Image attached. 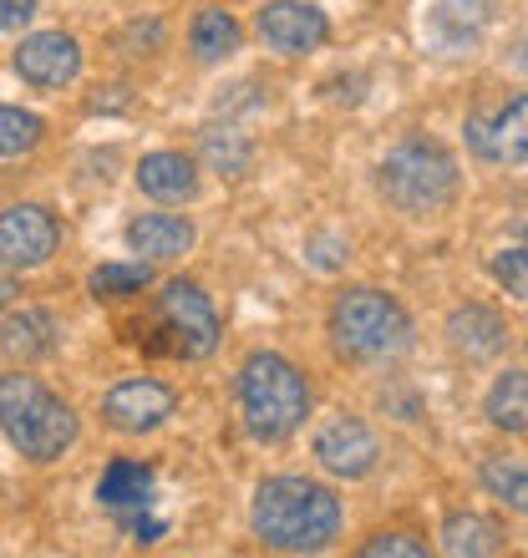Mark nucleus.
I'll return each instance as SVG.
<instances>
[{
  "label": "nucleus",
  "mask_w": 528,
  "mask_h": 558,
  "mask_svg": "<svg viewBox=\"0 0 528 558\" xmlns=\"http://www.w3.org/2000/svg\"><path fill=\"white\" fill-rule=\"evenodd\" d=\"M254 533L279 554H321L340 533V502L310 477H269L254 493Z\"/></svg>",
  "instance_id": "1"
},
{
  "label": "nucleus",
  "mask_w": 528,
  "mask_h": 558,
  "mask_svg": "<svg viewBox=\"0 0 528 558\" xmlns=\"http://www.w3.org/2000/svg\"><path fill=\"white\" fill-rule=\"evenodd\" d=\"M0 432L31 462H57L76 441V412L26 371L0 376Z\"/></svg>",
  "instance_id": "2"
},
{
  "label": "nucleus",
  "mask_w": 528,
  "mask_h": 558,
  "mask_svg": "<svg viewBox=\"0 0 528 558\" xmlns=\"http://www.w3.org/2000/svg\"><path fill=\"white\" fill-rule=\"evenodd\" d=\"M239 407L260 441H285L310 416V386L285 355L260 351L239 371Z\"/></svg>",
  "instance_id": "3"
},
{
  "label": "nucleus",
  "mask_w": 528,
  "mask_h": 558,
  "mask_svg": "<svg viewBox=\"0 0 528 558\" xmlns=\"http://www.w3.org/2000/svg\"><path fill=\"white\" fill-rule=\"evenodd\" d=\"M331 340L351 361H392L411 351V315L382 290H346L331 310Z\"/></svg>",
  "instance_id": "4"
},
{
  "label": "nucleus",
  "mask_w": 528,
  "mask_h": 558,
  "mask_svg": "<svg viewBox=\"0 0 528 558\" xmlns=\"http://www.w3.org/2000/svg\"><path fill=\"white\" fill-rule=\"evenodd\" d=\"M457 183L463 173H457L453 153L442 143H422V137L392 147L382 162V193L401 214H442L457 198Z\"/></svg>",
  "instance_id": "5"
},
{
  "label": "nucleus",
  "mask_w": 528,
  "mask_h": 558,
  "mask_svg": "<svg viewBox=\"0 0 528 558\" xmlns=\"http://www.w3.org/2000/svg\"><path fill=\"white\" fill-rule=\"evenodd\" d=\"M158 330L168 340V355H183V361H204V355L219 351V310L193 279H173L163 284L158 294Z\"/></svg>",
  "instance_id": "6"
},
{
  "label": "nucleus",
  "mask_w": 528,
  "mask_h": 558,
  "mask_svg": "<svg viewBox=\"0 0 528 558\" xmlns=\"http://www.w3.org/2000/svg\"><path fill=\"white\" fill-rule=\"evenodd\" d=\"M61 244L57 219L41 204H11L0 208V265L11 269H41Z\"/></svg>",
  "instance_id": "7"
},
{
  "label": "nucleus",
  "mask_w": 528,
  "mask_h": 558,
  "mask_svg": "<svg viewBox=\"0 0 528 558\" xmlns=\"http://www.w3.org/2000/svg\"><path fill=\"white\" fill-rule=\"evenodd\" d=\"M376 432H371L361 416H331V422L315 432V462H321L331 477H367L376 468Z\"/></svg>",
  "instance_id": "8"
},
{
  "label": "nucleus",
  "mask_w": 528,
  "mask_h": 558,
  "mask_svg": "<svg viewBox=\"0 0 528 558\" xmlns=\"http://www.w3.org/2000/svg\"><path fill=\"white\" fill-rule=\"evenodd\" d=\"M331 36V21H325L321 5H305V0H275L260 11V41L279 57H305L315 46H325Z\"/></svg>",
  "instance_id": "9"
},
{
  "label": "nucleus",
  "mask_w": 528,
  "mask_h": 558,
  "mask_svg": "<svg viewBox=\"0 0 528 558\" xmlns=\"http://www.w3.org/2000/svg\"><path fill=\"white\" fill-rule=\"evenodd\" d=\"M468 143L478 158L524 168L528 162V92L514 97L508 107H499V112H478L468 122Z\"/></svg>",
  "instance_id": "10"
},
{
  "label": "nucleus",
  "mask_w": 528,
  "mask_h": 558,
  "mask_svg": "<svg viewBox=\"0 0 528 558\" xmlns=\"http://www.w3.org/2000/svg\"><path fill=\"white\" fill-rule=\"evenodd\" d=\"M15 72L31 87H67L82 72V46L67 31H36L15 46Z\"/></svg>",
  "instance_id": "11"
},
{
  "label": "nucleus",
  "mask_w": 528,
  "mask_h": 558,
  "mask_svg": "<svg viewBox=\"0 0 528 558\" xmlns=\"http://www.w3.org/2000/svg\"><path fill=\"white\" fill-rule=\"evenodd\" d=\"M103 416H107V426H118V432H153V426H163L168 416H173V391L163 381H122V386H112L107 391V401H103Z\"/></svg>",
  "instance_id": "12"
},
{
  "label": "nucleus",
  "mask_w": 528,
  "mask_h": 558,
  "mask_svg": "<svg viewBox=\"0 0 528 558\" xmlns=\"http://www.w3.org/2000/svg\"><path fill=\"white\" fill-rule=\"evenodd\" d=\"M447 340H453V351H463L468 361H488V355H499L503 345H508V325H503L499 310L463 305V310H453V320H447Z\"/></svg>",
  "instance_id": "13"
},
{
  "label": "nucleus",
  "mask_w": 528,
  "mask_h": 558,
  "mask_svg": "<svg viewBox=\"0 0 528 558\" xmlns=\"http://www.w3.org/2000/svg\"><path fill=\"white\" fill-rule=\"evenodd\" d=\"M427 36L442 57H463L483 36V5L478 0H437L427 15Z\"/></svg>",
  "instance_id": "14"
},
{
  "label": "nucleus",
  "mask_w": 528,
  "mask_h": 558,
  "mask_svg": "<svg viewBox=\"0 0 528 558\" xmlns=\"http://www.w3.org/2000/svg\"><path fill=\"white\" fill-rule=\"evenodd\" d=\"M137 189L147 198H158V204H183V198L199 193V168L183 153H147L137 162Z\"/></svg>",
  "instance_id": "15"
},
{
  "label": "nucleus",
  "mask_w": 528,
  "mask_h": 558,
  "mask_svg": "<svg viewBox=\"0 0 528 558\" xmlns=\"http://www.w3.org/2000/svg\"><path fill=\"white\" fill-rule=\"evenodd\" d=\"M57 320H51V310H15L11 320L0 325V351L31 366V361H46V355L57 351Z\"/></svg>",
  "instance_id": "16"
},
{
  "label": "nucleus",
  "mask_w": 528,
  "mask_h": 558,
  "mask_svg": "<svg viewBox=\"0 0 528 558\" xmlns=\"http://www.w3.org/2000/svg\"><path fill=\"white\" fill-rule=\"evenodd\" d=\"M128 244L147 259H178L193 250V223L178 214H143L128 223Z\"/></svg>",
  "instance_id": "17"
},
{
  "label": "nucleus",
  "mask_w": 528,
  "mask_h": 558,
  "mask_svg": "<svg viewBox=\"0 0 528 558\" xmlns=\"http://www.w3.org/2000/svg\"><path fill=\"white\" fill-rule=\"evenodd\" d=\"M97 498H103L112 513H137V508H147V502H153V468L118 457V462L103 472Z\"/></svg>",
  "instance_id": "18"
},
{
  "label": "nucleus",
  "mask_w": 528,
  "mask_h": 558,
  "mask_svg": "<svg viewBox=\"0 0 528 558\" xmlns=\"http://www.w3.org/2000/svg\"><path fill=\"white\" fill-rule=\"evenodd\" d=\"M442 548L453 558H488L503 548V529L483 513H453L442 523Z\"/></svg>",
  "instance_id": "19"
},
{
  "label": "nucleus",
  "mask_w": 528,
  "mask_h": 558,
  "mask_svg": "<svg viewBox=\"0 0 528 558\" xmlns=\"http://www.w3.org/2000/svg\"><path fill=\"white\" fill-rule=\"evenodd\" d=\"M193 51H199V61H224L235 57L239 41H244V31H239V21L229 11H219V5H208V11L193 15Z\"/></svg>",
  "instance_id": "20"
},
{
  "label": "nucleus",
  "mask_w": 528,
  "mask_h": 558,
  "mask_svg": "<svg viewBox=\"0 0 528 558\" xmlns=\"http://www.w3.org/2000/svg\"><path fill=\"white\" fill-rule=\"evenodd\" d=\"M488 422L503 432H528V371H508L488 391Z\"/></svg>",
  "instance_id": "21"
},
{
  "label": "nucleus",
  "mask_w": 528,
  "mask_h": 558,
  "mask_svg": "<svg viewBox=\"0 0 528 558\" xmlns=\"http://www.w3.org/2000/svg\"><path fill=\"white\" fill-rule=\"evenodd\" d=\"M250 158H254V147L239 128H204V162L219 178L250 173Z\"/></svg>",
  "instance_id": "22"
},
{
  "label": "nucleus",
  "mask_w": 528,
  "mask_h": 558,
  "mask_svg": "<svg viewBox=\"0 0 528 558\" xmlns=\"http://www.w3.org/2000/svg\"><path fill=\"white\" fill-rule=\"evenodd\" d=\"M483 487L508 502L514 513H528V457H488Z\"/></svg>",
  "instance_id": "23"
},
{
  "label": "nucleus",
  "mask_w": 528,
  "mask_h": 558,
  "mask_svg": "<svg viewBox=\"0 0 528 558\" xmlns=\"http://www.w3.org/2000/svg\"><path fill=\"white\" fill-rule=\"evenodd\" d=\"M147 279H153V269L137 259V265H103V269H92V294L97 300H122V294H137L147 290Z\"/></svg>",
  "instance_id": "24"
},
{
  "label": "nucleus",
  "mask_w": 528,
  "mask_h": 558,
  "mask_svg": "<svg viewBox=\"0 0 528 558\" xmlns=\"http://www.w3.org/2000/svg\"><path fill=\"white\" fill-rule=\"evenodd\" d=\"M41 143V118L21 107H0V158H21Z\"/></svg>",
  "instance_id": "25"
},
{
  "label": "nucleus",
  "mask_w": 528,
  "mask_h": 558,
  "mask_svg": "<svg viewBox=\"0 0 528 558\" xmlns=\"http://www.w3.org/2000/svg\"><path fill=\"white\" fill-rule=\"evenodd\" d=\"M493 275H499V284L508 294L528 300V244H518V250H503L499 259H493Z\"/></svg>",
  "instance_id": "26"
},
{
  "label": "nucleus",
  "mask_w": 528,
  "mask_h": 558,
  "mask_svg": "<svg viewBox=\"0 0 528 558\" xmlns=\"http://www.w3.org/2000/svg\"><path fill=\"white\" fill-rule=\"evenodd\" d=\"M427 544H417L411 533H376L371 544H361V558H422Z\"/></svg>",
  "instance_id": "27"
},
{
  "label": "nucleus",
  "mask_w": 528,
  "mask_h": 558,
  "mask_svg": "<svg viewBox=\"0 0 528 558\" xmlns=\"http://www.w3.org/2000/svg\"><path fill=\"white\" fill-rule=\"evenodd\" d=\"M143 513H147V508H137V513H122V529H128L137 544H158V538H163V523H158V518H143Z\"/></svg>",
  "instance_id": "28"
},
{
  "label": "nucleus",
  "mask_w": 528,
  "mask_h": 558,
  "mask_svg": "<svg viewBox=\"0 0 528 558\" xmlns=\"http://www.w3.org/2000/svg\"><path fill=\"white\" fill-rule=\"evenodd\" d=\"M310 254H315V265H321V269H336V265H346V259H351V250H346L340 239H310Z\"/></svg>",
  "instance_id": "29"
},
{
  "label": "nucleus",
  "mask_w": 528,
  "mask_h": 558,
  "mask_svg": "<svg viewBox=\"0 0 528 558\" xmlns=\"http://www.w3.org/2000/svg\"><path fill=\"white\" fill-rule=\"evenodd\" d=\"M31 15H36V0H0V31L26 26Z\"/></svg>",
  "instance_id": "30"
},
{
  "label": "nucleus",
  "mask_w": 528,
  "mask_h": 558,
  "mask_svg": "<svg viewBox=\"0 0 528 558\" xmlns=\"http://www.w3.org/2000/svg\"><path fill=\"white\" fill-rule=\"evenodd\" d=\"M11 294H15V284H11V279H0V310L11 305Z\"/></svg>",
  "instance_id": "31"
}]
</instances>
